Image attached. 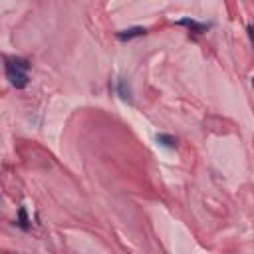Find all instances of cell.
Segmentation results:
<instances>
[{"label": "cell", "mask_w": 254, "mask_h": 254, "mask_svg": "<svg viewBox=\"0 0 254 254\" xmlns=\"http://www.w3.org/2000/svg\"><path fill=\"white\" fill-rule=\"evenodd\" d=\"M6 77H8L10 85H14L16 89H24L28 85V81H30V77H28L26 71H20V69L12 67L8 62H6Z\"/></svg>", "instance_id": "cell-1"}, {"label": "cell", "mask_w": 254, "mask_h": 254, "mask_svg": "<svg viewBox=\"0 0 254 254\" xmlns=\"http://www.w3.org/2000/svg\"><path fill=\"white\" fill-rule=\"evenodd\" d=\"M145 32H147L145 28H141V26H135V28H127V30H121V32H117V38H119L121 42H125V40H131V38L143 36Z\"/></svg>", "instance_id": "cell-2"}, {"label": "cell", "mask_w": 254, "mask_h": 254, "mask_svg": "<svg viewBox=\"0 0 254 254\" xmlns=\"http://www.w3.org/2000/svg\"><path fill=\"white\" fill-rule=\"evenodd\" d=\"M177 24H181V26H187V28H190L192 32H198V34L206 30V26H204V24H198V22H194L192 18H181Z\"/></svg>", "instance_id": "cell-3"}, {"label": "cell", "mask_w": 254, "mask_h": 254, "mask_svg": "<svg viewBox=\"0 0 254 254\" xmlns=\"http://www.w3.org/2000/svg\"><path fill=\"white\" fill-rule=\"evenodd\" d=\"M6 62H8L12 67L20 69V71H28V67H30V62L24 60V58H6Z\"/></svg>", "instance_id": "cell-4"}, {"label": "cell", "mask_w": 254, "mask_h": 254, "mask_svg": "<svg viewBox=\"0 0 254 254\" xmlns=\"http://www.w3.org/2000/svg\"><path fill=\"white\" fill-rule=\"evenodd\" d=\"M117 93L121 95V99H131V91H129V85H127V81L125 79H119V83H117Z\"/></svg>", "instance_id": "cell-5"}, {"label": "cell", "mask_w": 254, "mask_h": 254, "mask_svg": "<svg viewBox=\"0 0 254 254\" xmlns=\"http://www.w3.org/2000/svg\"><path fill=\"white\" fill-rule=\"evenodd\" d=\"M157 143H161L163 147H169V149H173V147L177 145L175 137H171V135H165V133H159V135H157Z\"/></svg>", "instance_id": "cell-6"}, {"label": "cell", "mask_w": 254, "mask_h": 254, "mask_svg": "<svg viewBox=\"0 0 254 254\" xmlns=\"http://www.w3.org/2000/svg\"><path fill=\"white\" fill-rule=\"evenodd\" d=\"M18 224H20L24 230H28V228H30V224H28V216H26V210H24V208H20V210H18Z\"/></svg>", "instance_id": "cell-7"}]
</instances>
